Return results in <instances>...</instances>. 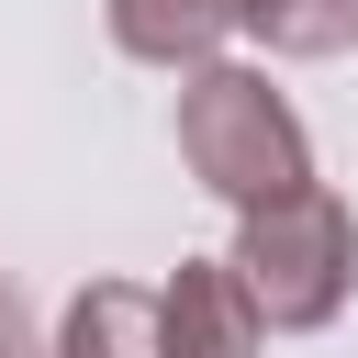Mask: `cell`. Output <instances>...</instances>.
<instances>
[{"label":"cell","instance_id":"cell-4","mask_svg":"<svg viewBox=\"0 0 358 358\" xmlns=\"http://www.w3.org/2000/svg\"><path fill=\"white\" fill-rule=\"evenodd\" d=\"M224 34H246V0H112V45L134 67H201Z\"/></svg>","mask_w":358,"mask_h":358},{"label":"cell","instance_id":"cell-7","mask_svg":"<svg viewBox=\"0 0 358 358\" xmlns=\"http://www.w3.org/2000/svg\"><path fill=\"white\" fill-rule=\"evenodd\" d=\"M0 358H45L34 324H22V291H11V280H0Z\"/></svg>","mask_w":358,"mask_h":358},{"label":"cell","instance_id":"cell-3","mask_svg":"<svg viewBox=\"0 0 358 358\" xmlns=\"http://www.w3.org/2000/svg\"><path fill=\"white\" fill-rule=\"evenodd\" d=\"M157 347H168V358H257V347H268L235 257H179V268L157 280Z\"/></svg>","mask_w":358,"mask_h":358},{"label":"cell","instance_id":"cell-5","mask_svg":"<svg viewBox=\"0 0 358 358\" xmlns=\"http://www.w3.org/2000/svg\"><path fill=\"white\" fill-rule=\"evenodd\" d=\"M45 358H168V347H157V291H145V280H90V291H67Z\"/></svg>","mask_w":358,"mask_h":358},{"label":"cell","instance_id":"cell-2","mask_svg":"<svg viewBox=\"0 0 358 358\" xmlns=\"http://www.w3.org/2000/svg\"><path fill=\"white\" fill-rule=\"evenodd\" d=\"M235 280H246V302H257L268 336L336 324L347 291H358V213H347L324 179H302V190L235 213Z\"/></svg>","mask_w":358,"mask_h":358},{"label":"cell","instance_id":"cell-1","mask_svg":"<svg viewBox=\"0 0 358 358\" xmlns=\"http://www.w3.org/2000/svg\"><path fill=\"white\" fill-rule=\"evenodd\" d=\"M179 157H190V179H201L213 201H235V213H257V201H280V190L313 179L302 112L268 90V67H235V56L179 67Z\"/></svg>","mask_w":358,"mask_h":358},{"label":"cell","instance_id":"cell-6","mask_svg":"<svg viewBox=\"0 0 358 358\" xmlns=\"http://www.w3.org/2000/svg\"><path fill=\"white\" fill-rule=\"evenodd\" d=\"M246 34L268 56H347L358 45V0H246Z\"/></svg>","mask_w":358,"mask_h":358}]
</instances>
